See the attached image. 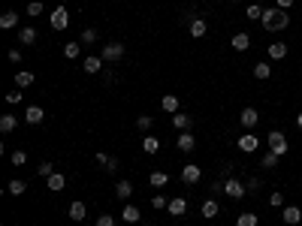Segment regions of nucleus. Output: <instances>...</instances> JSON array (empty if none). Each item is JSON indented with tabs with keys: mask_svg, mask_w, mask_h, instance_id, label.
Here are the masks:
<instances>
[{
	"mask_svg": "<svg viewBox=\"0 0 302 226\" xmlns=\"http://www.w3.org/2000/svg\"><path fill=\"white\" fill-rule=\"evenodd\" d=\"M230 46H233L236 52H248V46H251V36H248V33H236L233 40H230Z\"/></svg>",
	"mask_w": 302,
	"mask_h": 226,
	"instance_id": "19",
	"label": "nucleus"
},
{
	"mask_svg": "<svg viewBox=\"0 0 302 226\" xmlns=\"http://www.w3.org/2000/svg\"><path fill=\"white\" fill-rule=\"evenodd\" d=\"M148 181H151V187H166V184H169V175H166V172H151Z\"/></svg>",
	"mask_w": 302,
	"mask_h": 226,
	"instance_id": "32",
	"label": "nucleus"
},
{
	"mask_svg": "<svg viewBox=\"0 0 302 226\" xmlns=\"http://www.w3.org/2000/svg\"><path fill=\"white\" fill-rule=\"evenodd\" d=\"M94 160H97L100 166H106V163H109V154H103V151H97V154H94Z\"/></svg>",
	"mask_w": 302,
	"mask_h": 226,
	"instance_id": "46",
	"label": "nucleus"
},
{
	"mask_svg": "<svg viewBox=\"0 0 302 226\" xmlns=\"http://www.w3.org/2000/svg\"><path fill=\"white\" fill-rule=\"evenodd\" d=\"M67 24H70V12H67V6H58L52 12V27L55 30H67Z\"/></svg>",
	"mask_w": 302,
	"mask_h": 226,
	"instance_id": "8",
	"label": "nucleus"
},
{
	"mask_svg": "<svg viewBox=\"0 0 302 226\" xmlns=\"http://www.w3.org/2000/svg\"><path fill=\"white\" fill-rule=\"evenodd\" d=\"M100 57H103L106 63H115V60H121V57H124V46H121V43H109V46H103Z\"/></svg>",
	"mask_w": 302,
	"mask_h": 226,
	"instance_id": "4",
	"label": "nucleus"
},
{
	"mask_svg": "<svg viewBox=\"0 0 302 226\" xmlns=\"http://www.w3.org/2000/svg\"><path fill=\"white\" fill-rule=\"evenodd\" d=\"M296 127L302 130V112H299V115H296Z\"/></svg>",
	"mask_w": 302,
	"mask_h": 226,
	"instance_id": "53",
	"label": "nucleus"
},
{
	"mask_svg": "<svg viewBox=\"0 0 302 226\" xmlns=\"http://www.w3.org/2000/svg\"><path fill=\"white\" fill-rule=\"evenodd\" d=\"M260 223V217L254 214V211H242L239 217H236V226H257Z\"/></svg>",
	"mask_w": 302,
	"mask_h": 226,
	"instance_id": "26",
	"label": "nucleus"
},
{
	"mask_svg": "<svg viewBox=\"0 0 302 226\" xmlns=\"http://www.w3.org/2000/svg\"><path fill=\"white\" fill-rule=\"evenodd\" d=\"M24 190H27V184H24V181H18V178L6 184V193H12V196H21Z\"/></svg>",
	"mask_w": 302,
	"mask_h": 226,
	"instance_id": "34",
	"label": "nucleus"
},
{
	"mask_svg": "<svg viewBox=\"0 0 302 226\" xmlns=\"http://www.w3.org/2000/svg\"><path fill=\"white\" fill-rule=\"evenodd\" d=\"M79 55H82V43H67V46H64V57H67V60H76Z\"/></svg>",
	"mask_w": 302,
	"mask_h": 226,
	"instance_id": "31",
	"label": "nucleus"
},
{
	"mask_svg": "<svg viewBox=\"0 0 302 226\" xmlns=\"http://www.w3.org/2000/svg\"><path fill=\"white\" fill-rule=\"evenodd\" d=\"M6 103H12V106L21 103V91H9V94H6Z\"/></svg>",
	"mask_w": 302,
	"mask_h": 226,
	"instance_id": "43",
	"label": "nucleus"
},
{
	"mask_svg": "<svg viewBox=\"0 0 302 226\" xmlns=\"http://www.w3.org/2000/svg\"><path fill=\"white\" fill-rule=\"evenodd\" d=\"M18 43H21V46H33V43H36V30H33V27H21Z\"/></svg>",
	"mask_w": 302,
	"mask_h": 226,
	"instance_id": "29",
	"label": "nucleus"
},
{
	"mask_svg": "<svg viewBox=\"0 0 302 226\" xmlns=\"http://www.w3.org/2000/svg\"><path fill=\"white\" fill-rule=\"evenodd\" d=\"M70 220H85V214H88V208H85V202H79V199H76L73 205H70Z\"/></svg>",
	"mask_w": 302,
	"mask_h": 226,
	"instance_id": "18",
	"label": "nucleus"
},
{
	"mask_svg": "<svg viewBox=\"0 0 302 226\" xmlns=\"http://www.w3.org/2000/svg\"><path fill=\"white\" fill-rule=\"evenodd\" d=\"M142 151H145V154H157V151H160V139L157 136H145L142 139Z\"/></svg>",
	"mask_w": 302,
	"mask_h": 226,
	"instance_id": "20",
	"label": "nucleus"
},
{
	"mask_svg": "<svg viewBox=\"0 0 302 226\" xmlns=\"http://www.w3.org/2000/svg\"><path fill=\"white\" fill-rule=\"evenodd\" d=\"M166 211H169L172 217H181V214L187 211V199H184V196H175V199H169V205H166Z\"/></svg>",
	"mask_w": 302,
	"mask_h": 226,
	"instance_id": "12",
	"label": "nucleus"
},
{
	"mask_svg": "<svg viewBox=\"0 0 302 226\" xmlns=\"http://www.w3.org/2000/svg\"><path fill=\"white\" fill-rule=\"evenodd\" d=\"M64 184H67V175H61V172H55V175H49V178H46V187H49L52 193L64 190Z\"/></svg>",
	"mask_w": 302,
	"mask_h": 226,
	"instance_id": "17",
	"label": "nucleus"
},
{
	"mask_svg": "<svg viewBox=\"0 0 302 226\" xmlns=\"http://www.w3.org/2000/svg\"><path fill=\"white\" fill-rule=\"evenodd\" d=\"M15 85H18V88H30V85H33V72H30V69H18V72H15Z\"/></svg>",
	"mask_w": 302,
	"mask_h": 226,
	"instance_id": "21",
	"label": "nucleus"
},
{
	"mask_svg": "<svg viewBox=\"0 0 302 226\" xmlns=\"http://www.w3.org/2000/svg\"><path fill=\"white\" fill-rule=\"evenodd\" d=\"M121 217H124V223H139V208L136 205H124V211H121Z\"/></svg>",
	"mask_w": 302,
	"mask_h": 226,
	"instance_id": "30",
	"label": "nucleus"
},
{
	"mask_svg": "<svg viewBox=\"0 0 302 226\" xmlns=\"http://www.w3.org/2000/svg\"><path fill=\"white\" fill-rule=\"evenodd\" d=\"M24 121L36 127V124H43V121H46V112H43L40 106H27V112H24Z\"/></svg>",
	"mask_w": 302,
	"mask_h": 226,
	"instance_id": "9",
	"label": "nucleus"
},
{
	"mask_svg": "<svg viewBox=\"0 0 302 226\" xmlns=\"http://www.w3.org/2000/svg\"><path fill=\"white\" fill-rule=\"evenodd\" d=\"M254 3H263V0H254Z\"/></svg>",
	"mask_w": 302,
	"mask_h": 226,
	"instance_id": "56",
	"label": "nucleus"
},
{
	"mask_svg": "<svg viewBox=\"0 0 302 226\" xmlns=\"http://www.w3.org/2000/svg\"><path fill=\"white\" fill-rule=\"evenodd\" d=\"M281 217H284L287 226H296V223L302 220V208H299V205H287V208L281 211Z\"/></svg>",
	"mask_w": 302,
	"mask_h": 226,
	"instance_id": "11",
	"label": "nucleus"
},
{
	"mask_svg": "<svg viewBox=\"0 0 302 226\" xmlns=\"http://www.w3.org/2000/svg\"><path fill=\"white\" fill-rule=\"evenodd\" d=\"M82 43H85V46H91V43H97V30H94V27H88V30H82Z\"/></svg>",
	"mask_w": 302,
	"mask_h": 226,
	"instance_id": "37",
	"label": "nucleus"
},
{
	"mask_svg": "<svg viewBox=\"0 0 302 226\" xmlns=\"http://www.w3.org/2000/svg\"><path fill=\"white\" fill-rule=\"evenodd\" d=\"M200 214H203V217H206V220H212V217H218V214H221V205H218V202H215V196H212V199H206V202H203V208H200Z\"/></svg>",
	"mask_w": 302,
	"mask_h": 226,
	"instance_id": "16",
	"label": "nucleus"
},
{
	"mask_svg": "<svg viewBox=\"0 0 302 226\" xmlns=\"http://www.w3.org/2000/svg\"><path fill=\"white\" fill-rule=\"evenodd\" d=\"M103 169H106V172H115V169H118V160H115V157H109V163H106Z\"/></svg>",
	"mask_w": 302,
	"mask_h": 226,
	"instance_id": "48",
	"label": "nucleus"
},
{
	"mask_svg": "<svg viewBox=\"0 0 302 226\" xmlns=\"http://www.w3.org/2000/svg\"><path fill=\"white\" fill-rule=\"evenodd\" d=\"M97 226H115V217H109V214H103V217L97 220Z\"/></svg>",
	"mask_w": 302,
	"mask_h": 226,
	"instance_id": "45",
	"label": "nucleus"
},
{
	"mask_svg": "<svg viewBox=\"0 0 302 226\" xmlns=\"http://www.w3.org/2000/svg\"><path fill=\"white\" fill-rule=\"evenodd\" d=\"M245 187H248V193H260V181H257V178H251Z\"/></svg>",
	"mask_w": 302,
	"mask_h": 226,
	"instance_id": "44",
	"label": "nucleus"
},
{
	"mask_svg": "<svg viewBox=\"0 0 302 226\" xmlns=\"http://www.w3.org/2000/svg\"><path fill=\"white\" fill-rule=\"evenodd\" d=\"M27 15H43V3H40V0H33V3H27Z\"/></svg>",
	"mask_w": 302,
	"mask_h": 226,
	"instance_id": "40",
	"label": "nucleus"
},
{
	"mask_svg": "<svg viewBox=\"0 0 302 226\" xmlns=\"http://www.w3.org/2000/svg\"><path fill=\"white\" fill-rule=\"evenodd\" d=\"M269 205H275V208H281V205H284V196H281V193L275 190V193L269 196Z\"/></svg>",
	"mask_w": 302,
	"mask_h": 226,
	"instance_id": "42",
	"label": "nucleus"
},
{
	"mask_svg": "<svg viewBox=\"0 0 302 226\" xmlns=\"http://www.w3.org/2000/svg\"><path fill=\"white\" fill-rule=\"evenodd\" d=\"M200 178H203V169H200L197 163H187V166L181 169V181H184V184H197Z\"/></svg>",
	"mask_w": 302,
	"mask_h": 226,
	"instance_id": "6",
	"label": "nucleus"
},
{
	"mask_svg": "<svg viewBox=\"0 0 302 226\" xmlns=\"http://www.w3.org/2000/svg\"><path fill=\"white\" fill-rule=\"evenodd\" d=\"M139 226H151V223H139Z\"/></svg>",
	"mask_w": 302,
	"mask_h": 226,
	"instance_id": "54",
	"label": "nucleus"
},
{
	"mask_svg": "<svg viewBox=\"0 0 302 226\" xmlns=\"http://www.w3.org/2000/svg\"><path fill=\"white\" fill-rule=\"evenodd\" d=\"M224 196H230V199H245V196H248V187H245L239 178H224Z\"/></svg>",
	"mask_w": 302,
	"mask_h": 226,
	"instance_id": "3",
	"label": "nucleus"
},
{
	"mask_svg": "<svg viewBox=\"0 0 302 226\" xmlns=\"http://www.w3.org/2000/svg\"><path fill=\"white\" fill-rule=\"evenodd\" d=\"M275 6H278V9H290V6H293V0H275Z\"/></svg>",
	"mask_w": 302,
	"mask_h": 226,
	"instance_id": "51",
	"label": "nucleus"
},
{
	"mask_svg": "<svg viewBox=\"0 0 302 226\" xmlns=\"http://www.w3.org/2000/svg\"><path fill=\"white\" fill-rule=\"evenodd\" d=\"M236 145H239L242 154H254V151L260 148V139H257L254 133H245V136H239V139H236Z\"/></svg>",
	"mask_w": 302,
	"mask_h": 226,
	"instance_id": "5",
	"label": "nucleus"
},
{
	"mask_svg": "<svg viewBox=\"0 0 302 226\" xmlns=\"http://www.w3.org/2000/svg\"><path fill=\"white\" fill-rule=\"evenodd\" d=\"M245 15H248V18H251V21H260V18H263V6H260V3H251V6H248V12H245Z\"/></svg>",
	"mask_w": 302,
	"mask_h": 226,
	"instance_id": "36",
	"label": "nucleus"
},
{
	"mask_svg": "<svg viewBox=\"0 0 302 226\" xmlns=\"http://www.w3.org/2000/svg\"><path fill=\"white\" fill-rule=\"evenodd\" d=\"M239 121H242V127H245V130H251V127H257V121H260V112H257L254 106H248V109H242Z\"/></svg>",
	"mask_w": 302,
	"mask_h": 226,
	"instance_id": "7",
	"label": "nucleus"
},
{
	"mask_svg": "<svg viewBox=\"0 0 302 226\" xmlns=\"http://www.w3.org/2000/svg\"><path fill=\"white\" fill-rule=\"evenodd\" d=\"M260 24L266 27L269 33H275V30H284V27L290 24V15H287V9L266 6V9H263V18H260Z\"/></svg>",
	"mask_w": 302,
	"mask_h": 226,
	"instance_id": "1",
	"label": "nucleus"
},
{
	"mask_svg": "<svg viewBox=\"0 0 302 226\" xmlns=\"http://www.w3.org/2000/svg\"><path fill=\"white\" fill-rule=\"evenodd\" d=\"M151 205H154L157 211H163V208L169 205V199H163V196H154V199H151Z\"/></svg>",
	"mask_w": 302,
	"mask_h": 226,
	"instance_id": "41",
	"label": "nucleus"
},
{
	"mask_svg": "<svg viewBox=\"0 0 302 226\" xmlns=\"http://www.w3.org/2000/svg\"><path fill=\"white\" fill-rule=\"evenodd\" d=\"M103 63H106V60H103L100 55H91V57H85V60H82V69H85L88 75H94V72H100V69H103Z\"/></svg>",
	"mask_w": 302,
	"mask_h": 226,
	"instance_id": "10",
	"label": "nucleus"
},
{
	"mask_svg": "<svg viewBox=\"0 0 302 226\" xmlns=\"http://www.w3.org/2000/svg\"><path fill=\"white\" fill-rule=\"evenodd\" d=\"M115 196H118V199H130V196H133V184H130V181H118V184H115Z\"/></svg>",
	"mask_w": 302,
	"mask_h": 226,
	"instance_id": "24",
	"label": "nucleus"
},
{
	"mask_svg": "<svg viewBox=\"0 0 302 226\" xmlns=\"http://www.w3.org/2000/svg\"><path fill=\"white\" fill-rule=\"evenodd\" d=\"M172 124H175V130H181V133H187V130H191V115H178V112H175V115H172Z\"/></svg>",
	"mask_w": 302,
	"mask_h": 226,
	"instance_id": "22",
	"label": "nucleus"
},
{
	"mask_svg": "<svg viewBox=\"0 0 302 226\" xmlns=\"http://www.w3.org/2000/svg\"><path fill=\"white\" fill-rule=\"evenodd\" d=\"M151 124H154V118H151V115H139V118H136V127H139L142 133H148Z\"/></svg>",
	"mask_w": 302,
	"mask_h": 226,
	"instance_id": "35",
	"label": "nucleus"
},
{
	"mask_svg": "<svg viewBox=\"0 0 302 226\" xmlns=\"http://www.w3.org/2000/svg\"><path fill=\"white\" fill-rule=\"evenodd\" d=\"M251 72H254V79H257V82H266L269 75H272V66H269L266 60H260V63H254V69H251Z\"/></svg>",
	"mask_w": 302,
	"mask_h": 226,
	"instance_id": "15",
	"label": "nucleus"
},
{
	"mask_svg": "<svg viewBox=\"0 0 302 226\" xmlns=\"http://www.w3.org/2000/svg\"><path fill=\"white\" fill-rule=\"evenodd\" d=\"M218 193H224V181H215L212 184V196H218Z\"/></svg>",
	"mask_w": 302,
	"mask_h": 226,
	"instance_id": "49",
	"label": "nucleus"
},
{
	"mask_svg": "<svg viewBox=\"0 0 302 226\" xmlns=\"http://www.w3.org/2000/svg\"><path fill=\"white\" fill-rule=\"evenodd\" d=\"M269 57L272 60H284L287 57V43H272L269 46Z\"/></svg>",
	"mask_w": 302,
	"mask_h": 226,
	"instance_id": "25",
	"label": "nucleus"
},
{
	"mask_svg": "<svg viewBox=\"0 0 302 226\" xmlns=\"http://www.w3.org/2000/svg\"><path fill=\"white\" fill-rule=\"evenodd\" d=\"M266 145H269V151L275 157H284L287 151H290V142H287V136L281 133V130H272L269 136H266Z\"/></svg>",
	"mask_w": 302,
	"mask_h": 226,
	"instance_id": "2",
	"label": "nucleus"
},
{
	"mask_svg": "<svg viewBox=\"0 0 302 226\" xmlns=\"http://www.w3.org/2000/svg\"><path fill=\"white\" fill-rule=\"evenodd\" d=\"M160 106H163V112L175 115V112H178V97H175V94H166V97L160 100Z\"/></svg>",
	"mask_w": 302,
	"mask_h": 226,
	"instance_id": "28",
	"label": "nucleus"
},
{
	"mask_svg": "<svg viewBox=\"0 0 302 226\" xmlns=\"http://www.w3.org/2000/svg\"><path fill=\"white\" fill-rule=\"evenodd\" d=\"M103 82H106V85H112V82H115V72L106 69V72H103Z\"/></svg>",
	"mask_w": 302,
	"mask_h": 226,
	"instance_id": "50",
	"label": "nucleus"
},
{
	"mask_svg": "<svg viewBox=\"0 0 302 226\" xmlns=\"http://www.w3.org/2000/svg\"><path fill=\"white\" fill-rule=\"evenodd\" d=\"M18 127V118L15 115H0V133H12Z\"/></svg>",
	"mask_w": 302,
	"mask_h": 226,
	"instance_id": "23",
	"label": "nucleus"
},
{
	"mask_svg": "<svg viewBox=\"0 0 302 226\" xmlns=\"http://www.w3.org/2000/svg\"><path fill=\"white\" fill-rule=\"evenodd\" d=\"M226 3H236V0H226Z\"/></svg>",
	"mask_w": 302,
	"mask_h": 226,
	"instance_id": "55",
	"label": "nucleus"
},
{
	"mask_svg": "<svg viewBox=\"0 0 302 226\" xmlns=\"http://www.w3.org/2000/svg\"><path fill=\"white\" fill-rule=\"evenodd\" d=\"M278 160H281V157H275L272 151H266V154L260 157V166H263V169H275V166H278Z\"/></svg>",
	"mask_w": 302,
	"mask_h": 226,
	"instance_id": "33",
	"label": "nucleus"
},
{
	"mask_svg": "<svg viewBox=\"0 0 302 226\" xmlns=\"http://www.w3.org/2000/svg\"><path fill=\"white\" fill-rule=\"evenodd\" d=\"M175 145H178V151H184V154H191V151H194V145H197V139L191 136V130H187V133H181V136L175 139Z\"/></svg>",
	"mask_w": 302,
	"mask_h": 226,
	"instance_id": "13",
	"label": "nucleus"
},
{
	"mask_svg": "<svg viewBox=\"0 0 302 226\" xmlns=\"http://www.w3.org/2000/svg\"><path fill=\"white\" fill-rule=\"evenodd\" d=\"M221 175H224V178H233V166H230V163H224V169H221Z\"/></svg>",
	"mask_w": 302,
	"mask_h": 226,
	"instance_id": "52",
	"label": "nucleus"
},
{
	"mask_svg": "<svg viewBox=\"0 0 302 226\" xmlns=\"http://www.w3.org/2000/svg\"><path fill=\"white\" fill-rule=\"evenodd\" d=\"M36 172H40V178H49V175H55V166L52 163H40V166H36Z\"/></svg>",
	"mask_w": 302,
	"mask_h": 226,
	"instance_id": "39",
	"label": "nucleus"
},
{
	"mask_svg": "<svg viewBox=\"0 0 302 226\" xmlns=\"http://www.w3.org/2000/svg\"><path fill=\"white\" fill-rule=\"evenodd\" d=\"M15 24H18V12H12V9H9V12L0 15V27H3V30H12Z\"/></svg>",
	"mask_w": 302,
	"mask_h": 226,
	"instance_id": "27",
	"label": "nucleus"
},
{
	"mask_svg": "<svg viewBox=\"0 0 302 226\" xmlns=\"http://www.w3.org/2000/svg\"><path fill=\"white\" fill-rule=\"evenodd\" d=\"M9 60H12V63H21V52H18V49H9Z\"/></svg>",
	"mask_w": 302,
	"mask_h": 226,
	"instance_id": "47",
	"label": "nucleus"
},
{
	"mask_svg": "<svg viewBox=\"0 0 302 226\" xmlns=\"http://www.w3.org/2000/svg\"><path fill=\"white\" fill-rule=\"evenodd\" d=\"M9 160H12V166H24L27 163V154H24V151H12Z\"/></svg>",
	"mask_w": 302,
	"mask_h": 226,
	"instance_id": "38",
	"label": "nucleus"
},
{
	"mask_svg": "<svg viewBox=\"0 0 302 226\" xmlns=\"http://www.w3.org/2000/svg\"><path fill=\"white\" fill-rule=\"evenodd\" d=\"M206 30H209L206 18H191V27H187V33H191L194 40H200V36H206Z\"/></svg>",
	"mask_w": 302,
	"mask_h": 226,
	"instance_id": "14",
	"label": "nucleus"
}]
</instances>
